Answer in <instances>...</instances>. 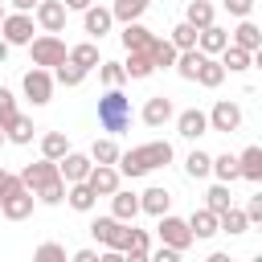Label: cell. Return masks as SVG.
Instances as JSON below:
<instances>
[{
  "label": "cell",
  "mask_w": 262,
  "mask_h": 262,
  "mask_svg": "<svg viewBox=\"0 0 262 262\" xmlns=\"http://www.w3.org/2000/svg\"><path fill=\"white\" fill-rule=\"evenodd\" d=\"M172 143L168 139H151V143H139V147H131V151H119V176H147V172H156V168H164V164H172Z\"/></svg>",
  "instance_id": "1"
},
{
  "label": "cell",
  "mask_w": 262,
  "mask_h": 262,
  "mask_svg": "<svg viewBox=\"0 0 262 262\" xmlns=\"http://www.w3.org/2000/svg\"><path fill=\"white\" fill-rule=\"evenodd\" d=\"M20 184H25L41 205H61V201H66V180L57 176V164H53V160L25 164V168H20Z\"/></svg>",
  "instance_id": "2"
},
{
  "label": "cell",
  "mask_w": 262,
  "mask_h": 262,
  "mask_svg": "<svg viewBox=\"0 0 262 262\" xmlns=\"http://www.w3.org/2000/svg\"><path fill=\"white\" fill-rule=\"evenodd\" d=\"M131 119H135L131 98L119 86H106V94L98 98V127L106 135H123V131H131Z\"/></svg>",
  "instance_id": "3"
},
{
  "label": "cell",
  "mask_w": 262,
  "mask_h": 262,
  "mask_svg": "<svg viewBox=\"0 0 262 262\" xmlns=\"http://www.w3.org/2000/svg\"><path fill=\"white\" fill-rule=\"evenodd\" d=\"M66 41L57 37V33H41V37H33L29 41V57H33V66H41V70H53V66H61L66 61Z\"/></svg>",
  "instance_id": "4"
},
{
  "label": "cell",
  "mask_w": 262,
  "mask_h": 262,
  "mask_svg": "<svg viewBox=\"0 0 262 262\" xmlns=\"http://www.w3.org/2000/svg\"><path fill=\"white\" fill-rule=\"evenodd\" d=\"M33 205H37V196L20 184V176L0 192V217H8V221H25V217L33 213Z\"/></svg>",
  "instance_id": "5"
},
{
  "label": "cell",
  "mask_w": 262,
  "mask_h": 262,
  "mask_svg": "<svg viewBox=\"0 0 262 262\" xmlns=\"http://www.w3.org/2000/svg\"><path fill=\"white\" fill-rule=\"evenodd\" d=\"M156 233H160V246H172V250H188L196 237H192V229H188V221L184 217H176V213H164V217H156Z\"/></svg>",
  "instance_id": "6"
},
{
  "label": "cell",
  "mask_w": 262,
  "mask_h": 262,
  "mask_svg": "<svg viewBox=\"0 0 262 262\" xmlns=\"http://www.w3.org/2000/svg\"><path fill=\"white\" fill-rule=\"evenodd\" d=\"M90 233L106 250H127V242H131V225L127 221H115V217H94L90 221Z\"/></svg>",
  "instance_id": "7"
},
{
  "label": "cell",
  "mask_w": 262,
  "mask_h": 262,
  "mask_svg": "<svg viewBox=\"0 0 262 262\" xmlns=\"http://www.w3.org/2000/svg\"><path fill=\"white\" fill-rule=\"evenodd\" d=\"M20 90H25V98H29L33 106H45V102L53 98V74L41 70V66H33V70L20 78Z\"/></svg>",
  "instance_id": "8"
},
{
  "label": "cell",
  "mask_w": 262,
  "mask_h": 262,
  "mask_svg": "<svg viewBox=\"0 0 262 262\" xmlns=\"http://www.w3.org/2000/svg\"><path fill=\"white\" fill-rule=\"evenodd\" d=\"M33 29H37L33 12H4V20H0V37L8 45H29L33 41Z\"/></svg>",
  "instance_id": "9"
},
{
  "label": "cell",
  "mask_w": 262,
  "mask_h": 262,
  "mask_svg": "<svg viewBox=\"0 0 262 262\" xmlns=\"http://www.w3.org/2000/svg\"><path fill=\"white\" fill-rule=\"evenodd\" d=\"M209 131H221V135L242 131V106H237V102H229V98L213 102V111H209Z\"/></svg>",
  "instance_id": "10"
},
{
  "label": "cell",
  "mask_w": 262,
  "mask_h": 262,
  "mask_svg": "<svg viewBox=\"0 0 262 262\" xmlns=\"http://www.w3.org/2000/svg\"><path fill=\"white\" fill-rule=\"evenodd\" d=\"M86 188H90L94 196H111L115 188H123V176H119L115 164H94L90 176H86Z\"/></svg>",
  "instance_id": "11"
},
{
  "label": "cell",
  "mask_w": 262,
  "mask_h": 262,
  "mask_svg": "<svg viewBox=\"0 0 262 262\" xmlns=\"http://www.w3.org/2000/svg\"><path fill=\"white\" fill-rule=\"evenodd\" d=\"M90 168H94V160L82 156V151H66V156L57 160V176H61L66 184H82V180L90 176Z\"/></svg>",
  "instance_id": "12"
},
{
  "label": "cell",
  "mask_w": 262,
  "mask_h": 262,
  "mask_svg": "<svg viewBox=\"0 0 262 262\" xmlns=\"http://www.w3.org/2000/svg\"><path fill=\"white\" fill-rule=\"evenodd\" d=\"M33 20H37L45 33H61V29H66V4H61V0H41V4L33 8Z\"/></svg>",
  "instance_id": "13"
},
{
  "label": "cell",
  "mask_w": 262,
  "mask_h": 262,
  "mask_svg": "<svg viewBox=\"0 0 262 262\" xmlns=\"http://www.w3.org/2000/svg\"><path fill=\"white\" fill-rule=\"evenodd\" d=\"M172 119H176V106H172L168 94H151V98L143 102V123H147V127H164V123H172Z\"/></svg>",
  "instance_id": "14"
},
{
  "label": "cell",
  "mask_w": 262,
  "mask_h": 262,
  "mask_svg": "<svg viewBox=\"0 0 262 262\" xmlns=\"http://www.w3.org/2000/svg\"><path fill=\"white\" fill-rule=\"evenodd\" d=\"M82 25H86V33H90L94 41H102V37L115 29V16H111V8H102V4H90V8L82 12Z\"/></svg>",
  "instance_id": "15"
},
{
  "label": "cell",
  "mask_w": 262,
  "mask_h": 262,
  "mask_svg": "<svg viewBox=\"0 0 262 262\" xmlns=\"http://www.w3.org/2000/svg\"><path fill=\"white\" fill-rule=\"evenodd\" d=\"M111 217L115 221H135L139 217V192H127V188H115L111 192Z\"/></svg>",
  "instance_id": "16"
},
{
  "label": "cell",
  "mask_w": 262,
  "mask_h": 262,
  "mask_svg": "<svg viewBox=\"0 0 262 262\" xmlns=\"http://www.w3.org/2000/svg\"><path fill=\"white\" fill-rule=\"evenodd\" d=\"M176 131H180L184 139H201V135L209 131V115H205V111H196V106H188V111H180V115H176Z\"/></svg>",
  "instance_id": "17"
},
{
  "label": "cell",
  "mask_w": 262,
  "mask_h": 262,
  "mask_svg": "<svg viewBox=\"0 0 262 262\" xmlns=\"http://www.w3.org/2000/svg\"><path fill=\"white\" fill-rule=\"evenodd\" d=\"M168 205H172V192L160 188V184H151L147 192H139V213H147V217H164Z\"/></svg>",
  "instance_id": "18"
},
{
  "label": "cell",
  "mask_w": 262,
  "mask_h": 262,
  "mask_svg": "<svg viewBox=\"0 0 262 262\" xmlns=\"http://www.w3.org/2000/svg\"><path fill=\"white\" fill-rule=\"evenodd\" d=\"M229 45H237V49H246V53H258L262 49V29L250 20V16H242V25L233 29V41Z\"/></svg>",
  "instance_id": "19"
},
{
  "label": "cell",
  "mask_w": 262,
  "mask_h": 262,
  "mask_svg": "<svg viewBox=\"0 0 262 262\" xmlns=\"http://www.w3.org/2000/svg\"><path fill=\"white\" fill-rule=\"evenodd\" d=\"M225 45H229V33H225V29H217V25H209V29H201V33H196V49H201L205 57H217Z\"/></svg>",
  "instance_id": "20"
},
{
  "label": "cell",
  "mask_w": 262,
  "mask_h": 262,
  "mask_svg": "<svg viewBox=\"0 0 262 262\" xmlns=\"http://www.w3.org/2000/svg\"><path fill=\"white\" fill-rule=\"evenodd\" d=\"M176 53H180V49H176L168 37H151V45H147V57H151L156 70H172V66H176Z\"/></svg>",
  "instance_id": "21"
},
{
  "label": "cell",
  "mask_w": 262,
  "mask_h": 262,
  "mask_svg": "<svg viewBox=\"0 0 262 262\" xmlns=\"http://www.w3.org/2000/svg\"><path fill=\"white\" fill-rule=\"evenodd\" d=\"M237 176L242 180H250V184H258L262 180V147L254 143V147H246L242 156H237Z\"/></svg>",
  "instance_id": "22"
},
{
  "label": "cell",
  "mask_w": 262,
  "mask_h": 262,
  "mask_svg": "<svg viewBox=\"0 0 262 262\" xmlns=\"http://www.w3.org/2000/svg\"><path fill=\"white\" fill-rule=\"evenodd\" d=\"M217 61H221V70H225V74H242V70H250L254 53H246V49H237V45H225V49L217 53Z\"/></svg>",
  "instance_id": "23"
},
{
  "label": "cell",
  "mask_w": 262,
  "mask_h": 262,
  "mask_svg": "<svg viewBox=\"0 0 262 262\" xmlns=\"http://www.w3.org/2000/svg\"><path fill=\"white\" fill-rule=\"evenodd\" d=\"M119 37H123V45H127V49H143V53H147V45H151V37H156V33H151L147 25H139V20H131V25H123V33H119Z\"/></svg>",
  "instance_id": "24"
},
{
  "label": "cell",
  "mask_w": 262,
  "mask_h": 262,
  "mask_svg": "<svg viewBox=\"0 0 262 262\" xmlns=\"http://www.w3.org/2000/svg\"><path fill=\"white\" fill-rule=\"evenodd\" d=\"M119 66H123L127 78H151V70H156L151 57H147L143 49H127V61H119Z\"/></svg>",
  "instance_id": "25"
},
{
  "label": "cell",
  "mask_w": 262,
  "mask_h": 262,
  "mask_svg": "<svg viewBox=\"0 0 262 262\" xmlns=\"http://www.w3.org/2000/svg\"><path fill=\"white\" fill-rule=\"evenodd\" d=\"M192 82H201L205 90H217V86L225 82V70H221V61H217V57H205V61L196 66V78H192Z\"/></svg>",
  "instance_id": "26"
},
{
  "label": "cell",
  "mask_w": 262,
  "mask_h": 262,
  "mask_svg": "<svg viewBox=\"0 0 262 262\" xmlns=\"http://www.w3.org/2000/svg\"><path fill=\"white\" fill-rule=\"evenodd\" d=\"M66 151H70L66 131H45V135H41V160H53V164H57Z\"/></svg>",
  "instance_id": "27"
},
{
  "label": "cell",
  "mask_w": 262,
  "mask_h": 262,
  "mask_svg": "<svg viewBox=\"0 0 262 262\" xmlns=\"http://www.w3.org/2000/svg\"><path fill=\"white\" fill-rule=\"evenodd\" d=\"M66 61H74V66H82V70H94L102 57H98V41H82V45H74L70 53H66Z\"/></svg>",
  "instance_id": "28"
},
{
  "label": "cell",
  "mask_w": 262,
  "mask_h": 262,
  "mask_svg": "<svg viewBox=\"0 0 262 262\" xmlns=\"http://www.w3.org/2000/svg\"><path fill=\"white\" fill-rule=\"evenodd\" d=\"M188 229H192V237H213L217 233V213L213 209H192Z\"/></svg>",
  "instance_id": "29"
},
{
  "label": "cell",
  "mask_w": 262,
  "mask_h": 262,
  "mask_svg": "<svg viewBox=\"0 0 262 262\" xmlns=\"http://www.w3.org/2000/svg\"><path fill=\"white\" fill-rule=\"evenodd\" d=\"M147 4H151V0H115V4H111V16L123 20V25H131V20H139V16L147 12Z\"/></svg>",
  "instance_id": "30"
},
{
  "label": "cell",
  "mask_w": 262,
  "mask_h": 262,
  "mask_svg": "<svg viewBox=\"0 0 262 262\" xmlns=\"http://www.w3.org/2000/svg\"><path fill=\"white\" fill-rule=\"evenodd\" d=\"M184 20H188L192 29H209V25H213V4H209V0H188Z\"/></svg>",
  "instance_id": "31"
},
{
  "label": "cell",
  "mask_w": 262,
  "mask_h": 262,
  "mask_svg": "<svg viewBox=\"0 0 262 262\" xmlns=\"http://www.w3.org/2000/svg\"><path fill=\"white\" fill-rule=\"evenodd\" d=\"M49 74H53V82H61V86H70V90H74V86H82V82H86V74H90V70H82V66H74V61H61V66H53Z\"/></svg>",
  "instance_id": "32"
},
{
  "label": "cell",
  "mask_w": 262,
  "mask_h": 262,
  "mask_svg": "<svg viewBox=\"0 0 262 262\" xmlns=\"http://www.w3.org/2000/svg\"><path fill=\"white\" fill-rule=\"evenodd\" d=\"M90 160H94V164H119V143H115V135L94 139V143H90Z\"/></svg>",
  "instance_id": "33"
},
{
  "label": "cell",
  "mask_w": 262,
  "mask_h": 262,
  "mask_svg": "<svg viewBox=\"0 0 262 262\" xmlns=\"http://www.w3.org/2000/svg\"><path fill=\"white\" fill-rule=\"evenodd\" d=\"M209 172H213L221 184H233V180H242V176H237V156H229V151H225V156H213Z\"/></svg>",
  "instance_id": "34"
},
{
  "label": "cell",
  "mask_w": 262,
  "mask_h": 262,
  "mask_svg": "<svg viewBox=\"0 0 262 262\" xmlns=\"http://www.w3.org/2000/svg\"><path fill=\"white\" fill-rule=\"evenodd\" d=\"M66 201H70V209H78V213H90L98 196H94V192L86 188V180H82V184H66Z\"/></svg>",
  "instance_id": "35"
},
{
  "label": "cell",
  "mask_w": 262,
  "mask_h": 262,
  "mask_svg": "<svg viewBox=\"0 0 262 262\" xmlns=\"http://www.w3.org/2000/svg\"><path fill=\"white\" fill-rule=\"evenodd\" d=\"M250 229V221H246V213L242 209H225V213H217V233H246Z\"/></svg>",
  "instance_id": "36"
},
{
  "label": "cell",
  "mask_w": 262,
  "mask_h": 262,
  "mask_svg": "<svg viewBox=\"0 0 262 262\" xmlns=\"http://www.w3.org/2000/svg\"><path fill=\"white\" fill-rule=\"evenodd\" d=\"M33 131H37L33 119H29V115H16V119L4 127V139H12V143H33Z\"/></svg>",
  "instance_id": "37"
},
{
  "label": "cell",
  "mask_w": 262,
  "mask_h": 262,
  "mask_svg": "<svg viewBox=\"0 0 262 262\" xmlns=\"http://www.w3.org/2000/svg\"><path fill=\"white\" fill-rule=\"evenodd\" d=\"M201 61H205V53H201V49H180V53H176V74L192 82V78H196V66H201Z\"/></svg>",
  "instance_id": "38"
},
{
  "label": "cell",
  "mask_w": 262,
  "mask_h": 262,
  "mask_svg": "<svg viewBox=\"0 0 262 262\" xmlns=\"http://www.w3.org/2000/svg\"><path fill=\"white\" fill-rule=\"evenodd\" d=\"M209 164H213V156H209V151H201V147H192V151H188V160H184V172H188L192 180H205V176H209Z\"/></svg>",
  "instance_id": "39"
},
{
  "label": "cell",
  "mask_w": 262,
  "mask_h": 262,
  "mask_svg": "<svg viewBox=\"0 0 262 262\" xmlns=\"http://www.w3.org/2000/svg\"><path fill=\"white\" fill-rule=\"evenodd\" d=\"M196 33H201V29H192L188 20H180V25H172V37H168V41H172L176 49H196Z\"/></svg>",
  "instance_id": "40"
},
{
  "label": "cell",
  "mask_w": 262,
  "mask_h": 262,
  "mask_svg": "<svg viewBox=\"0 0 262 262\" xmlns=\"http://www.w3.org/2000/svg\"><path fill=\"white\" fill-rule=\"evenodd\" d=\"M205 196H209V201H205V209H213V213H225V209L233 205V196H229V184H221V180H217V184H213Z\"/></svg>",
  "instance_id": "41"
},
{
  "label": "cell",
  "mask_w": 262,
  "mask_h": 262,
  "mask_svg": "<svg viewBox=\"0 0 262 262\" xmlns=\"http://www.w3.org/2000/svg\"><path fill=\"white\" fill-rule=\"evenodd\" d=\"M94 70H98L102 86H123V82H127V74H123V66H119V61H98Z\"/></svg>",
  "instance_id": "42"
},
{
  "label": "cell",
  "mask_w": 262,
  "mask_h": 262,
  "mask_svg": "<svg viewBox=\"0 0 262 262\" xmlns=\"http://www.w3.org/2000/svg\"><path fill=\"white\" fill-rule=\"evenodd\" d=\"M33 262H70V258H66V246H57V242H41L37 254H33Z\"/></svg>",
  "instance_id": "43"
},
{
  "label": "cell",
  "mask_w": 262,
  "mask_h": 262,
  "mask_svg": "<svg viewBox=\"0 0 262 262\" xmlns=\"http://www.w3.org/2000/svg\"><path fill=\"white\" fill-rule=\"evenodd\" d=\"M16 115H20V111H16V98H12V90H4V86H0V131H4V127H8Z\"/></svg>",
  "instance_id": "44"
},
{
  "label": "cell",
  "mask_w": 262,
  "mask_h": 262,
  "mask_svg": "<svg viewBox=\"0 0 262 262\" xmlns=\"http://www.w3.org/2000/svg\"><path fill=\"white\" fill-rule=\"evenodd\" d=\"M127 250H135V254H147V250H151V237H147V229H135V225H131V242H127Z\"/></svg>",
  "instance_id": "45"
},
{
  "label": "cell",
  "mask_w": 262,
  "mask_h": 262,
  "mask_svg": "<svg viewBox=\"0 0 262 262\" xmlns=\"http://www.w3.org/2000/svg\"><path fill=\"white\" fill-rule=\"evenodd\" d=\"M147 262H180V250H172V246H160V250H147Z\"/></svg>",
  "instance_id": "46"
},
{
  "label": "cell",
  "mask_w": 262,
  "mask_h": 262,
  "mask_svg": "<svg viewBox=\"0 0 262 262\" xmlns=\"http://www.w3.org/2000/svg\"><path fill=\"white\" fill-rule=\"evenodd\" d=\"M225 8H229V16H250L254 0H225Z\"/></svg>",
  "instance_id": "47"
},
{
  "label": "cell",
  "mask_w": 262,
  "mask_h": 262,
  "mask_svg": "<svg viewBox=\"0 0 262 262\" xmlns=\"http://www.w3.org/2000/svg\"><path fill=\"white\" fill-rule=\"evenodd\" d=\"M242 213H246V221H262V196H250V205Z\"/></svg>",
  "instance_id": "48"
},
{
  "label": "cell",
  "mask_w": 262,
  "mask_h": 262,
  "mask_svg": "<svg viewBox=\"0 0 262 262\" xmlns=\"http://www.w3.org/2000/svg\"><path fill=\"white\" fill-rule=\"evenodd\" d=\"M8 4H12V12H33L41 0H8Z\"/></svg>",
  "instance_id": "49"
},
{
  "label": "cell",
  "mask_w": 262,
  "mask_h": 262,
  "mask_svg": "<svg viewBox=\"0 0 262 262\" xmlns=\"http://www.w3.org/2000/svg\"><path fill=\"white\" fill-rule=\"evenodd\" d=\"M61 4H66V12H86L94 0H61Z\"/></svg>",
  "instance_id": "50"
},
{
  "label": "cell",
  "mask_w": 262,
  "mask_h": 262,
  "mask_svg": "<svg viewBox=\"0 0 262 262\" xmlns=\"http://www.w3.org/2000/svg\"><path fill=\"white\" fill-rule=\"evenodd\" d=\"M70 262H98V254H94V250H78Z\"/></svg>",
  "instance_id": "51"
},
{
  "label": "cell",
  "mask_w": 262,
  "mask_h": 262,
  "mask_svg": "<svg viewBox=\"0 0 262 262\" xmlns=\"http://www.w3.org/2000/svg\"><path fill=\"white\" fill-rule=\"evenodd\" d=\"M98 262H123V250H106V254H98Z\"/></svg>",
  "instance_id": "52"
},
{
  "label": "cell",
  "mask_w": 262,
  "mask_h": 262,
  "mask_svg": "<svg viewBox=\"0 0 262 262\" xmlns=\"http://www.w3.org/2000/svg\"><path fill=\"white\" fill-rule=\"evenodd\" d=\"M12 180H16V176H12V172H4V168H0V192H4V188H8V184H12Z\"/></svg>",
  "instance_id": "53"
},
{
  "label": "cell",
  "mask_w": 262,
  "mask_h": 262,
  "mask_svg": "<svg viewBox=\"0 0 262 262\" xmlns=\"http://www.w3.org/2000/svg\"><path fill=\"white\" fill-rule=\"evenodd\" d=\"M8 49H12V45H8V41H4V37H0V66H4V61H8Z\"/></svg>",
  "instance_id": "54"
},
{
  "label": "cell",
  "mask_w": 262,
  "mask_h": 262,
  "mask_svg": "<svg viewBox=\"0 0 262 262\" xmlns=\"http://www.w3.org/2000/svg\"><path fill=\"white\" fill-rule=\"evenodd\" d=\"M205 262H229V254H209Z\"/></svg>",
  "instance_id": "55"
},
{
  "label": "cell",
  "mask_w": 262,
  "mask_h": 262,
  "mask_svg": "<svg viewBox=\"0 0 262 262\" xmlns=\"http://www.w3.org/2000/svg\"><path fill=\"white\" fill-rule=\"evenodd\" d=\"M0 20H4V4H0Z\"/></svg>",
  "instance_id": "56"
},
{
  "label": "cell",
  "mask_w": 262,
  "mask_h": 262,
  "mask_svg": "<svg viewBox=\"0 0 262 262\" xmlns=\"http://www.w3.org/2000/svg\"><path fill=\"white\" fill-rule=\"evenodd\" d=\"M0 143H4V131H0Z\"/></svg>",
  "instance_id": "57"
}]
</instances>
